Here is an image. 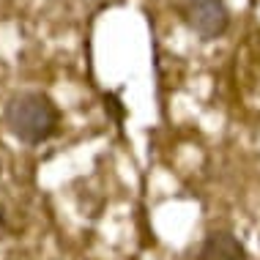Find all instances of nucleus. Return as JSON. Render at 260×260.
<instances>
[{
    "label": "nucleus",
    "mask_w": 260,
    "mask_h": 260,
    "mask_svg": "<svg viewBox=\"0 0 260 260\" xmlns=\"http://www.w3.org/2000/svg\"><path fill=\"white\" fill-rule=\"evenodd\" d=\"M6 224V211H3V203H0V228Z\"/></svg>",
    "instance_id": "nucleus-5"
},
{
    "label": "nucleus",
    "mask_w": 260,
    "mask_h": 260,
    "mask_svg": "<svg viewBox=\"0 0 260 260\" xmlns=\"http://www.w3.org/2000/svg\"><path fill=\"white\" fill-rule=\"evenodd\" d=\"M175 11L200 41H216L230 30V9L224 0H181Z\"/></svg>",
    "instance_id": "nucleus-2"
},
{
    "label": "nucleus",
    "mask_w": 260,
    "mask_h": 260,
    "mask_svg": "<svg viewBox=\"0 0 260 260\" xmlns=\"http://www.w3.org/2000/svg\"><path fill=\"white\" fill-rule=\"evenodd\" d=\"M104 110H112V112H115V121H118V123H121L123 115H126V110L121 107L118 93H104Z\"/></svg>",
    "instance_id": "nucleus-4"
},
{
    "label": "nucleus",
    "mask_w": 260,
    "mask_h": 260,
    "mask_svg": "<svg viewBox=\"0 0 260 260\" xmlns=\"http://www.w3.org/2000/svg\"><path fill=\"white\" fill-rule=\"evenodd\" d=\"M194 260H249V252L230 230H211L200 241Z\"/></svg>",
    "instance_id": "nucleus-3"
},
{
    "label": "nucleus",
    "mask_w": 260,
    "mask_h": 260,
    "mask_svg": "<svg viewBox=\"0 0 260 260\" xmlns=\"http://www.w3.org/2000/svg\"><path fill=\"white\" fill-rule=\"evenodd\" d=\"M3 123L14 140L25 145H44L58 137L63 112L44 90H17L3 104Z\"/></svg>",
    "instance_id": "nucleus-1"
}]
</instances>
